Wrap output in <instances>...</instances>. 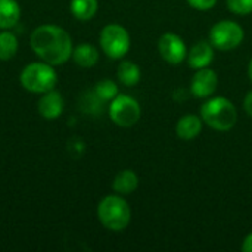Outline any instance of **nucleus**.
Instances as JSON below:
<instances>
[{"instance_id":"f257e3e1","label":"nucleus","mask_w":252,"mask_h":252,"mask_svg":"<svg viewBox=\"0 0 252 252\" xmlns=\"http://www.w3.org/2000/svg\"><path fill=\"white\" fill-rule=\"evenodd\" d=\"M30 46L43 62L53 66L69 61L74 50L69 32L55 24H43L34 28L30 35Z\"/></svg>"},{"instance_id":"f03ea898","label":"nucleus","mask_w":252,"mask_h":252,"mask_svg":"<svg viewBox=\"0 0 252 252\" xmlns=\"http://www.w3.org/2000/svg\"><path fill=\"white\" fill-rule=\"evenodd\" d=\"M202 121L216 131H229L238 123V109L224 96H211L201 105Z\"/></svg>"},{"instance_id":"7ed1b4c3","label":"nucleus","mask_w":252,"mask_h":252,"mask_svg":"<svg viewBox=\"0 0 252 252\" xmlns=\"http://www.w3.org/2000/svg\"><path fill=\"white\" fill-rule=\"evenodd\" d=\"M97 219L111 232H123L131 221V208L123 195H108L97 205Z\"/></svg>"},{"instance_id":"20e7f679","label":"nucleus","mask_w":252,"mask_h":252,"mask_svg":"<svg viewBox=\"0 0 252 252\" xmlns=\"http://www.w3.org/2000/svg\"><path fill=\"white\" fill-rule=\"evenodd\" d=\"M21 86L31 92L43 94L49 90H53L58 83V75L53 65L47 62H31L28 63L19 75Z\"/></svg>"},{"instance_id":"39448f33","label":"nucleus","mask_w":252,"mask_h":252,"mask_svg":"<svg viewBox=\"0 0 252 252\" xmlns=\"http://www.w3.org/2000/svg\"><path fill=\"white\" fill-rule=\"evenodd\" d=\"M245 31L241 24L232 19H223L216 22L208 34V40L214 49L220 52H230L239 47L244 41Z\"/></svg>"},{"instance_id":"423d86ee","label":"nucleus","mask_w":252,"mask_h":252,"mask_svg":"<svg viewBox=\"0 0 252 252\" xmlns=\"http://www.w3.org/2000/svg\"><path fill=\"white\" fill-rule=\"evenodd\" d=\"M99 43L105 55L111 59L124 58L131 46L128 31L120 24H108L102 28Z\"/></svg>"},{"instance_id":"0eeeda50","label":"nucleus","mask_w":252,"mask_h":252,"mask_svg":"<svg viewBox=\"0 0 252 252\" xmlns=\"http://www.w3.org/2000/svg\"><path fill=\"white\" fill-rule=\"evenodd\" d=\"M108 114L114 124L123 128H128L139 123L142 117V108L140 103L133 96L118 93L109 102Z\"/></svg>"},{"instance_id":"6e6552de","label":"nucleus","mask_w":252,"mask_h":252,"mask_svg":"<svg viewBox=\"0 0 252 252\" xmlns=\"http://www.w3.org/2000/svg\"><path fill=\"white\" fill-rule=\"evenodd\" d=\"M158 52L170 65H180L188 56V47L183 38L174 32H164L158 40Z\"/></svg>"},{"instance_id":"1a4fd4ad","label":"nucleus","mask_w":252,"mask_h":252,"mask_svg":"<svg viewBox=\"0 0 252 252\" xmlns=\"http://www.w3.org/2000/svg\"><path fill=\"white\" fill-rule=\"evenodd\" d=\"M217 86H219V75L214 69H211L210 66L196 69L195 75L190 80V93L195 97L208 99L216 93Z\"/></svg>"},{"instance_id":"9d476101","label":"nucleus","mask_w":252,"mask_h":252,"mask_svg":"<svg viewBox=\"0 0 252 252\" xmlns=\"http://www.w3.org/2000/svg\"><path fill=\"white\" fill-rule=\"evenodd\" d=\"M214 47L210 41L201 40L195 43L189 50H188V65L192 69H202L208 68L213 61H214Z\"/></svg>"},{"instance_id":"9b49d317","label":"nucleus","mask_w":252,"mask_h":252,"mask_svg":"<svg viewBox=\"0 0 252 252\" xmlns=\"http://www.w3.org/2000/svg\"><path fill=\"white\" fill-rule=\"evenodd\" d=\"M63 106H65L63 97L55 89L43 93V96L38 99L37 103L38 114L46 120H56L58 117H61L63 112Z\"/></svg>"},{"instance_id":"f8f14e48","label":"nucleus","mask_w":252,"mask_h":252,"mask_svg":"<svg viewBox=\"0 0 252 252\" xmlns=\"http://www.w3.org/2000/svg\"><path fill=\"white\" fill-rule=\"evenodd\" d=\"M202 128H204L202 118L193 114H188L179 118L176 124V134L179 139L189 142V140L196 139L202 133Z\"/></svg>"},{"instance_id":"ddd939ff","label":"nucleus","mask_w":252,"mask_h":252,"mask_svg":"<svg viewBox=\"0 0 252 252\" xmlns=\"http://www.w3.org/2000/svg\"><path fill=\"white\" fill-rule=\"evenodd\" d=\"M139 186V177L133 170H121L112 182V189L118 195H131Z\"/></svg>"},{"instance_id":"4468645a","label":"nucleus","mask_w":252,"mask_h":252,"mask_svg":"<svg viewBox=\"0 0 252 252\" xmlns=\"http://www.w3.org/2000/svg\"><path fill=\"white\" fill-rule=\"evenodd\" d=\"M21 18V6L16 0H0V30L13 28Z\"/></svg>"},{"instance_id":"2eb2a0df","label":"nucleus","mask_w":252,"mask_h":252,"mask_svg":"<svg viewBox=\"0 0 252 252\" xmlns=\"http://www.w3.org/2000/svg\"><path fill=\"white\" fill-rule=\"evenodd\" d=\"M72 59L81 68H93L99 61V50L93 44L83 43L74 47Z\"/></svg>"},{"instance_id":"dca6fc26","label":"nucleus","mask_w":252,"mask_h":252,"mask_svg":"<svg viewBox=\"0 0 252 252\" xmlns=\"http://www.w3.org/2000/svg\"><path fill=\"white\" fill-rule=\"evenodd\" d=\"M117 77L118 81L127 87H133L136 84H139L142 72L137 63L131 62V61H123L118 68H117Z\"/></svg>"},{"instance_id":"f3484780","label":"nucleus","mask_w":252,"mask_h":252,"mask_svg":"<svg viewBox=\"0 0 252 252\" xmlns=\"http://www.w3.org/2000/svg\"><path fill=\"white\" fill-rule=\"evenodd\" d=\"M99 7L97 0H71L69 9L74 18L78 21H89L92 19Z\"/></svg>"},{"instance_id":"a211bd4d","label":"nucleus","mask_w":252,"mask_h":252,"mask_svg":"<svg viewBox=\"0 0 252 252\" xmlns=\"http://www.w3.org/2000/svg\"><path fill=\"white\" fill-rule=\"evenodd\" d=\"M19 43L13 32L9 30L0 31V61H9L12 59L18 52Z\"/></svg>"},{"instance_id":"6ab92c4d","label":"nucleus","mask_w":252,"mask_h":252,"mask_svg":"<svg viewBox=\"0 0 252 252\" xmlns=\"http://www.w3.org/2000/svg\"><path fill=\"white\" fill-rule=\"evenodd\" d=\"M94 94L99 97L100 102H111L118 94V86L115 81L109 78L100 80L94 86Z\"/></svg>"},{"instance_id":"aec40b11","label":"nucleus","mask_w":252,"mask_h":252,"mask_svg":"<svg viewBox=\"0 0 252 252\" xmlns=\"http://www.w3.org/2000/svg\"><path fill=\"white\" fill-rule=\"evenodd\" d=\"M227 9L235 15H250L252 13V0H226Z\"/></svg>"},{"instance_id":"412c9836","label":"nucleus","mask_w":252,"mask_h":252,"mask_svg":"<svg viewBox=\"0 0 252 252\" xmlns=\"http://www.w3.org/2000/svg\"><path fill=\"white\" fill-rule=\"evenodd\" d=\"M188 4L199 12H207V10H211L216 4H217V0H186Z\"/></svg>"},{"instance_id":"4be33fe9","label":"nucleus","mask_w":252,"mask_h":252,"mask_svg":"<svg viewBox=\"0 0 252 252\" xmlns=\"http://www.w3.org/2000/svg\"><path fill=\"white\" fill-rule=\"evenodd\" d=\"M244 111L248 117L252 118V90H250L244 97Z\"/></svg>"},{"instance_id":"5701e85b","label":"nucleus","mask_w":252,"mask_h":252,"mask_svg":"<svg viewBox=\"0 0 252 252\" xmlns=\"http://www.w3.org/2000/svg\"><path fill=\"white\" fill-rule=\"evenodd\" d=\"M241 250H242L244 252H252V232L245 236V239H244V242H242Z\"/></svg>"},{"instance_id":"b1692460","label":"nucleus","mask_w":252,"mask_h":252,"mask_svg":"<svg viewBox=\"0 0 252 252\" xmlns=\"http://www.w3.org/2000/svg\"><path fill=\"white\" fill-rule=\"evenodd\" d=\"M248 77H250V80L252 81V58L251 61H250V63H248Z\"/></svg>"}]
</instances>
